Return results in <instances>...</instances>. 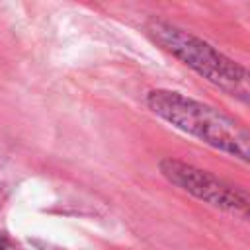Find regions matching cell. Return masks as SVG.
I'll use <instances>...</instances> for the list:
<instances>
[{
  "mask_svg": "<svg viewBox=\"0 0 250 250\" xmlns=\"http://www.w3.org/2000/svg\"><path fill=\"white\" fill-rule=\"evenodd\" d=\"M148 109L176 129L250 164V133L223 111L172 90H152Z\"/></svg>",
  "mask_w": 250,
  "mask_h": 250,
  "instance_id": "6da1fadb",
  "label": "cell"
},
{
  "mask_svg": "<svg viewBox=\"0 0 250 250\" xmlns=\"http://www.w3.org/2000/svg\"><path fill=\"white\" fill-rule=\"evenodd\" d=\"M146 33L168 53L180 59L186 66L195 70L207 82L219 86L221 90L232 96L250 98V74L238 62L223 55L219 49L207 41L195 37L193 33L168 23L154 20L146 25Z\"/></svg>",
  "mask_w": 250,
  "mask_h": 250,
  "instance_id": "7a4b0ae2",
  "label": "cell"
},
{
  "mask_svg": "<svg viewBox=\"0 0 250 250\" xmlns=\"http://www.w3.org/2000/svg\"><path fill=\"white\" fill-rule=\"evenodd\" d=\"M162 176L178 186L180 189L188 191L189 195L201 199L203 203H209L213 207L230 211V213H244L250 215V195L244 191L229 186L227 182L219 180L217 176L195 168L191 164H186L176 158H164L158 164Z\"/></svg>",
  "mask_w": 250,
  "mask_h": 250,
  "instance_id": "3957f363",
  "label": "cell"
},
{
  "mask_svg": "<svg viewBox=\"0 0 250 250\" xmlns=\"http://www.w3.org/2000/svg\"><path fill=\"white\" fill-rule=\"evenodd\" d=\"M0 250H10V248H8V244H6L2 238H0Z\"/></svg>",
  "mask_w": 250,
  "mask_h": 250,
  "instance_id": "277c9868",
  "label": "cell"
}]
</instances>
